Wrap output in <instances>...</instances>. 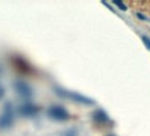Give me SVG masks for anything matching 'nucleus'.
<instances>
[{"label":"nucleus","mask_w":150,"mask_h":136,"mask_svg":"<svg viewBox=\"0 0 150 136\" xmlns=\"http://www.w3.org/2000/svg\"><path fill=\"white\" fill-rule=\"evenodd\" d=\"M114 4H118V7H120V8H122V10H127V6H124L122 1H118V0H115V1H114Z\"/></svg>","instance_id":"obj_9"},{"label":"nucleus","mask_w":150,"mask_h":136,"mask_svg":"<svg viewBox=\"0 0 150 136\" xmlns=\"http://www.w3.org/2000/svg\"><path fill=\"white\" fill-rule=\"evenodd\" d=\"M39 111H40L39 106L31 104V103L22 104V106H20V109H18V113H20L22 117H33V115H36Z\"/></svg>","instance_id":"obj_5"},{"label":"nucleus","mask_w":150,"mask_h":136,"mask_svg":"<svg viewBox=\"0 0 150 136\" xmlns=\"http://www.w3.org/2000/svg\"><path fill=\"white\" fill-rule=\"evenodd\" d=\"M54 90L56 93L61 96V97L64 99H70L72 101H76V103H81V104H93L95 101L92 100V99L86 97L83 94H79V93H75V92H71V90H67V89H63V87H54Z\"/></svg>","instance_id":"obj_1"},{"label":"nucleus","mask_w":150,"mask_h":136,"mask_svg":"<svg viewBox=\"0 0 150 136\" xmlns=\"http://www.w3.org/2000/svg\"><path fill=\"white\" fill-rule=\"evenodd\" d=\"M14 121V111H13V106L10 103H7L3 109V113L0 114V128L6 129L8 126L13 125Z\"/></svg>","instance_id":"obj_3"},{"label":"nucleus","mask_w":150,"mask_h":136,"mask_svg":"<svg viewBox=\"0 0 150 136\" xmlns=\"http://www.w3.org/2000/svg\"><path fill=\"white\" fill-rule=\"evenodd\" d=\"M4 96V89H3V86H0V99Z\"/></svg>","instance_id":"obj_10"},{"label":"nucleus","mask_w":150,"mask_h":136,"mask_svg":"<svg viewBox=\"0 0 150 136\" xmlns=\"http://www.w3.org/2000/svg\"><path fill=\"white\" fill-rule=\"evenodd\" d=\"M14 87H16V92L24 99H29L32 96V89L31 86L28 85L27 82H22V81H17L14 83Z\"/></svg>","instance_id":"obj_4"},{"label":"nucleus","mask_w":150,"mask_h":136,"mask_svg":"<svg viewBox=\"0 0 150 136\" xmlns=\"http://www.w3.org/2000/svg\"><path fill=\"white\" fill-rule=\"evenodd\" d=\"M14 66H16V68L20 72H22V74H28L29 71H31V67H29V64H28L27 61H24L22 58H18V57H16L14 58Z\"/></svg>","instance_id":"obj_6"},{"label":"nucleus","mask_w":150,"mask_h":136,"mask_svg":"<svg viewBox=\"0 0 150 136\" xmlns=\"http://www.w3.org/2000/svg\"><path fill=\"white\" fill-rule=\"evenodd\" d=\"M47 115L52 118V120H56V121H67L70 118L68 111H67L64 107L59 106V104L50 106L47 110Z\"/></svg>","instance_id":"obj_2"},{"label":"nucleus","mask_w":150,"mask_h":136,"mask_svg":"<svg viewBox=\"0 0 150 136\" xmlns=\"http://www.w3.org/2000/svg\"><path fill=\"white\" fill-rule=\"evenodd\" d=\"M0 72H1V68H0Z\"/></svg>","instance_id":"obj_11"},{"label":"nucleus","mask_w":150,"mask_h":136,"mask_svg":"<svg viewBox=\"0 0 150 136\" xmlns=\"http://www.w3.org/2000/svg\"><path fill=\"white\" fill-rule=\"evenodd\" d=\"M142 40H143V43L146 44V47L150 50V39L147 36H142Z\"/></svg>","instance_id":"obj_8"},{"label":"nucleus","mask_w":150,"mask_h":136,"mask_svg":"<svg viewBox=\"0 0 150 136\" xmlns=\"http://www.w3.org/2000/svg\"><path fill=\"white\" fill-rule=\"evenodd\" d=\"M93 120L96 121V122H99V124H104V122H108V117H107V114H106L104 111L97 110L96 113L93 114Z\"/></svg>","instance_id":"obj_7"}]
</instances>
